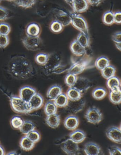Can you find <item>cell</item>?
Wrapping results in <instances>:
<instances>
[{"label": "cell", "instance_id": "1", "mask_svg": "<svg viewBox=\"0 0 121 155\" xmlns=\"http://www.w3.org/2000/svg\"><path fill=\"white\" fill-rule=\"evenodd\" d=\"M8 72L15 78L26 80L33 76L34 69L31 63L25 57L17 56L10 61Z\"/></svg>", "mask_w": 121, "mask_h": 155}, {"label": "cell", "instance_id": "2", "mask_svg": "<svg viewBox=\"0 0 121 155\" xmlns=\"http://www.w3.org/2000/svg\"><path fill=\"white\" fill-rule=\"evenodd\" d=\"M10 101L11 108L15 113L27 114L32 111L28 102L21 98L19 96L11 95Z\"/></svg>", "mask_w": 121, "mask_h": 155}, {"label": "cell", "instance_id": "3", "mask_svg": "<svg viewBox=\"0 0 121 155\" xmlns=\"http://www.w3.org/2000/svg\"><path fill=\"white\" fill-rule=\"evenodd\" d=\"M72 17V26L77 30L87 35H90L88 24L83 17L78 13L72 12L70 14Z\"/></svg>", "mask_w": 121, "mask_h": 155}, {"label": "cell", "instance_id": "4", "mask_svg": "<svg viewBox=\"0 0 121 155\" xmlns=\"http://www.w3.org/2000/svg\"><path fill=\"white\" fill-rule=\"evenodd\" d=\"M90 58H82L80 60L75 61L69 67L68 70V73H72L78 75L81 74L88 68H89L91 63Z\"/></svg>", "mask_w": 121, "mask_h": 155}, {"label": "cell", "instance_id": "5", "mask_svg": "<svg viewBox=\"0 0 121 155\" xmlns=\"http://www.w3.org/2000/svg\"><path fill=\"white\" fill-rule=\"evenodd\" d=\"M85 119L89 123L97 124L102 120L103 116L99 108L96 106H92L88 109L85 114Z\"/></svg>", "mask_w": 121, "mask_h": 155}, {"label": "cell", "instance_id": "6", "mask_svg": "<svg viewBox=\"0 0 121 155\" xmlns=\"http://www.w3.org/2000/svg\"><path fill=\"white\" fill-rule=\"evenodd\" d=\"M22 42L27 50L36 51L40 49L42 41L40 36L34 37L27 35L22 38Z\"/></svg>", "mask_w": 121, "mask_h": 155}, {"label": "cell", "instance_id": "7", "mask_svg": "<svg viewBox=\"0 0 121 155\" xmlns=\"http://www.w3.org/2000/svg\"><path fill=\"white\" fill-rule=\"evenodd\" d=\"M61 149L63 152L68 155H75L80 151V147L78 143L69 139L62 142Z\"/></svg>", "mask_w": 121, "mask_h": 155}, {"label": "cell", "instance_id": "8", "mask_svg": "<svg viewBox=\"0 0 121 155\" xmlns=\"http://www.w3.org/2000/svg\"><path fill=\"white\" fill-rule=\"evenodd\" d=\"M106 134L107 138L113 142L121 144V130L116 126H112L107 129Z\"/></svg>", "mask_w": 121, "mask_h": 155}, {"label": "cell", "instance_id": "9", "mask_svg": "<svg viewBox=\"0 0 121 155\" xmlns=\"http://www.w3.org/2000/svg\"><path fill=\"white\" fill-rule=\"evenodd\" d=\"M85 104L86 102L83 99L81 98L77 101L69 100L65 108L69 113L76 114L81 111L84 109Z\"/></svg>", "mask_w": 121, "mask_h": 155}, {"label": "cell", "instance_id": "10", "mask_svg": "<svg viewBox=\"0 0 121 155\" xmlns=\"http://www.w3.org/2000/svg\"><path fill=\"white\" fill-rule=\"evenodd\" d=\"M92 86V82L87 78L78 77L76 82L73 87L84 94Z\"/></svg>", "mask_w": 121, "mask_h": 155}, {"label": "cell", "instance_id": "11", "mask_svg": "<svg viewBox=\"0 0 121 155\" xmlns=\"http://www.w3.org/2000/svg\"><path fill=\"white\" fill-rule=\"evenodd\" d=\"M84 151L87 155H99L102 154L100 146L95 142H87L84 145Z\"/></svg>", "mask_w": 121, "mask_h": 155}, {"label": "cell", "instance_id": "12", "mask_svg": "<svg viewBox=\"0 0 121 155\" xmlns=\"http://www.w3.org/2000/svg\"><path fill=\"white\" fill-rule=\"evenodd\" d=\"M37 93L36 89L30 86H24L21 88L19 91V96L21 98L27 102L30 100Z\"/></svg>", "mask_w": 121, "mask_h": 155}, {"label": "cell", "instance_id": "13", "mask_svg": "<svg viewBox=\"0 0 121 155\" xmlns=\"http://www.w3.org/2000/svg\"><path fill=\"white\" fill-rule=\"evenodd\" d=\"M44 97L38 93H37L28 102L32 111L41 109L44 105Z\"/></svg>", "mask_w": 121, "mask_h": 155}, {"label": "cell", "instance_id": "14", "mask_svg": "<svg viewBox=\"0 0 121 155\" xmlns=\"http://www.w3.org/2000/svg\"><path fill=\"white\" fill-rule=\"evenodd\" d=\"M61 58L58 54H51L49 61L45 67L48 73L52 74L53 70L59 64H61Z\"/></svg>", "mask_w": 121, "mask_h": 155}, {"label": "cell", "instance_id": "15", "mask_svg": "<svg viewBox=\"0 0 121 155\" xmlns=\"http://www.w3.org/2000/svg\"><path fill=\"white\" fill-rule=\"evenodd\" d=\"M63 124L68 130H75L79 126V118L74 114L69 115L65 119Z\"/></svg>", "mask_w": 121, "mask_h": 155}, {"label": "cell", "instance_id": "16", "mask_svg": "<svg viewBox=\"0 0 121 155\" xmlns=\"http://www.w3.org/2000/svg\"><path fill=\"white\" fill-rule=\"evenodd\" d=\"M71 7L75 13H83L88 10L89 4L87 0H74Z\"/></svg>", "mask_w": 121, "mask_h": 155}, {"label": "cell", "instance_id": "17", "mask_svg": "<svg viewBox=\"0 0 121 155\" xmlns=\"http://www.w3.org/2000/svg\"><path fill=\"white\" fill-rule=\"evenodd\" d=\"M70 50L74 56L82 57L86 54V48H84L79 43L76 39L72 41L70 45Z\"/></svg>", "mask_w": 121, "mask_h": 155}, {"label": "cell", "instance_id": "18", "mask_svg": "<svg viewBox=\"0 0 121 155\" xmlns=\"http://www.w3.org/2000/svg\"><path fill=\"white\" fill-rule=\"evenodd\" d=\"M69 137V138L74 142L80 144L83 142L86 139L87 135L83 130L80 129H76L70 133Z\"/></svg>", "mask_w": 121, "mask_h": 155}, {"label": "cell", "instance_id": "19", "mask_svg": "<svg viewBox=\"0 0 121 155\" xmlns=\"http://www.w3.org/2000/svg\"><path fill=\"white\" fill-rule=\"evenodd\" d=\"M46 123L49 127L52 129L58 128L61 123L60 115L56 113L53 114L47 115L46 118Z\"/></svg>", "mask_w": 121, "mask_h": 155}, {"label": "cell", "instance_id": "20", "mask_svg": "<svg viewBox=\"0 0 121 155\" xmlns=\"http://www.w3.org/2000/svg\"><path fill=\"white\" fill-rule=\"evenodd\" d=\"M62 93V88L58 84H55L48 89L46 96L49 100L54 101Z\"/></svg>", "mask_w": 121, "mask_h": 155}, {"label": "cell", "instance_id": "21", "mask_svg": "<svg viewBox=\"0 0 121 155\" xmlns=\"http://www.w3.org/2000/svg\"><path fill=\"white\" fill-rule=\"evenodd\" d=\"M56 20L61 23L63 27H66L71 24L72 17L70 14L62 11H60L56 15Z\"/></svg>", "mask_w": 121, "mask_h": 155}, {"label": "cell", "instance_id": "22", "mask_svg": "<svg viewBox=\"0 0 121 155\" xmlns=\"http://www.w3.org/2000/svg\"><path fill=\"white\" fill-rule=\"evenodd\" d=\"M121 80L118 77H115L110 78L107 80V85L110 91L118 92L121 90Z\"/></svg>", "mask_w": 121, "mask_h": 155}, {"label": "cell", "instance_id": "23", "mask_svg": "<svg viewBox=\"0 0 121 155\" xmlns=\"http://www.w3.org/2000/svg\"><path fill=\"white\" fill-rule=\"evenodd\" d=\"M66 94L69 100L77 101L82 98L83 94L75 88L72 87L67 90Z\"/></svg>", "mask_w": 121, "mask_h": 155}, {"label": "cell", "instance_id": "24", "mask_svg": "<svg viewBox=\"0 0 121 155\" xmlns=\"http://www.w3.org/2000/svg\"><path fill=\"white\" fill-rule=\"evenodd\" d=\"M20 146L21 149L26 151H30L34 149L35 143L28 139L26 136L21 139L20 142Z\"/></svg>", "mask_w": 121, "mask_h": 155}, {"label": "cell", "instance_id": "25", "mask_svg": "<svg viewBox=\"0 0 121 155\" xmlns=\"http://www.w3.org/2000/svg\"><path fill=\"white\" fill-rule=\"evenodd\" d=\"M41 32V28L36 23H31L27 26L26 28V35L30 36H40Z\"/></svg>", "mask_w": 121, "mask_h": 155}, {"label": "cell", "instance_id": "26", "mask_svg": "<svg viewBox=\"0 0 121 155\" xmlns=\"http://www.w3.org/2000/svg\"><path fill=\"white\" fill-rule=\"evenodd\" d=\"M110 64L109 58L106 56H101L96 59L95 62L96 68L100 71H101L106 67Z\"/></svg>", "mask_w": 121, "mask_h": 155}, {"label": "cell", "instance_id": "27", "mask_svg": "<svg viewBox=\"0 0 121 155\" xmlns=\"http://www.w3.org/2000/svg\"><path fill=\"white\" fill-rule=\"evenodd\" d=\"M76 40L84 48H88L90 46L91 41L90 35L80 32V33H79L77 37Z\"/></svg>", "mask_w": 121, "mask_h": 155}, {"label": "cell", "instance_id": "28", "mask_svg": "<svg viewBox=\"0 0 121 155\" xmlns=\"http://www.w3.org/2000/svg\"><path fill=\"white\" fill-rule=\"evenodd\" d=\"M36 126L34 122L29 120H24L20 130L23 134L27 135L31 131L35 130Z\"/></svg>", "mask_w": 121, "mask_h": 155}, {"label": "cell", "instance_id": "29", "mask_svg": "<svg viewBox=\"0 0 121 155\" xmlns=\"http://www.w3.org/2000/svg\"><path fill=\"white\" fill-rule=\"evenodd\" d=\"M50 55L46 53H40L35 56V61L40 66H45L48 63Z\"/></svg>", "mask_w": 121, "mask_h": 155}, {"label": "cell", "instance_id": "30", "mask_svg": "<svg viewBox=\"0 0 121 155\" xmlns=\"http://www.w3.org/2000/svg\"><path fill=\"white\" fill-rule=\"evenodd\" d=\"M116 68L114 66L109 64V66L106 67L104 69L101 71L102 76L107 80L110 78L115 77L116 73Z\"/></svg>", "mask_w": 121, "mask_h": 155}, {"label": "cell", "instance_id": "31", "mask_svg": "<svg viewBox=\"0 0 121 155\" xmlns=\"http://www.w3.org/2000/svg\"><path fill=\"white\" fill-rule=\"evenodd\" d=\"M107 91L106 89L102 87L95 88L92 92V97L97 100H101L106 97Z\"/></svg>", "mask_w": 121, "mask_h": 155}, {"label": "cell", "instance_id": "32", "mask_svg": "<svg viewBox=\"0 0 121 155\" xmlns=\"http://www.w3.org/2000/svg\"><path fill=\"white\" fill-rule=\"evenodd\" d=\"M57 106L54 103V101L50 100L46 102L44 106V112L47 115L56 114L57 112Z\"/></svg>", "mask_w": 121, "mask_h": 155}, {"label": "cell", "instance_id": "33", "mask_svg": "<svg viewBox=\"0 0 121 155\" xmlns=\"http://www.w3.org/2000/svg\"><path fill=\"white\" fill-rule=\"evenodd\" d=\"M69 101L66 94L62 93L54 100V102L57 107L65 108L67 105Z\"/></svg>", "mask_w": 121, "mask_h": 155}, {"label": "cell", "instance_id": "34", "mask_svg": "<svg viewBox=\"0 0 121 155\" xmlns=\"http://www.w3.org/2000/svg\"><path fill=\"white\" fill-rule=\"evenodd\" d=\"M102 21L105 25L111 26L115 23L114 12L108 11L104 13L102 17Z\"/></svg>", "mask_w": 121, "mask_h": 155}, {"label": "cell", "instance_id": "35", "mask_svg": "<svg viewBox=\"0 0 121 155\" xmlns=\"http://www.w3.org/2000/svg\"><path fill=\"white\" fill-rule=\"evenodd\" d=\"M14 2L18 6L27 9L34 5L36 2V0H15Z\"/></svg>", "mask_w": 121, "mask_h": 155}, {"label": "cell", "instance_id": "36", "mask_svg": "<svg viewBox=\"0 0 121 155\" xmlns=\"http://www.w3.org/2000/svg\"><path fill=\"white\" fill-rule=\"evenodd\" d=\"M109 99L110 102L114 104H119L121 103V90L118 92L110 91Z\"/></svg>", "mask_w": 121, "mask_h": 155}, {"label": "cell", "instance_id": "37", "mask_svg": "<svg viewBox=\"0 0 121 155\" xmlns=\"http://www.w3.org/2000/svg\"><path fill=\"white\" fill-rule=\"evenodd\" d=\"M63 27L62 24L57 20L53 21L50 25V28L52 32L55 33H60L63 31Z\"/></svg>", "mask_w": 121, "mask_h": 155}, {"label": "cell", "instance_id": "38", "mask_svg": "<svg viewBox=\"0 0 121 155\" xmlns=\"http://www.w3.org/2000/svg\"><path fill=\"white\" fill-rule=\"evenodd\" d=\"M78 76L72 73H68L65 78V84L69 87H72L74 86L76 82Z\"/></svg>", "mask_w": 121, "mask_h": 155}, {"label": "cell", "instance_id": "39", "mask_svg": "<svg viewBox=\"0 0 121 155\" xmlns=\"http://www.w3.org/2000/svg\"><path fill=\"white\" fill-rule=\"evenodd\" d=\"M24 120L19 116H16L13 117L11 120V124L13 129L20 130L22 126Z\"/></svg>", "mask_w": 121, "mask_h": 155}, {"label": "cell", "instance_id": "40", "mask_svg": "<svg viewBox=\"0 0 121 155\" xmlns=\"http://www.w3.org/2000/svg\"><path fill=\"white\" fill-rule=\"evenodd\" d=\"M26 136L28 139L35 143L39 142L41 139V135L40 132L35 130L33 131H31Z\"/></svg>", "mask_w": 121, "mask_h": 155}, {"label": "cell", "instance_id": "41", "mask_svg": "<svg viewBox=\"0 0 121 155\" xmlns=\"http://www.w3.org/2000/svg\"><path fill=\"white\" fill-rule=\"evenodd\" d=\"M11 31V27L6 22L0 23V35L8 36Z\"/></svg>", "mask_w": 121, "mask_h": 155}, {"label": "cell", "instance_id": "42", "mask_svg": "<svg viewBox=\"0 0 121 155\" xmlns=\"http://www.w3.org/2000/svg\"><path fill=\"white\" fill-rule=\"evenodd\" d=\"M9 12L8 9L0 6V21H5L9 19Z\"/></svg>", "mask_w": 121, "mask_h": 155}, {"label": "cell", "instance_id": "43", "mask_svg": "<svg viewBox=\"0 0 121 155\" xmlns=\"http://www.w3.org/2000/svg\"><path fill=\"white\" fill-rule=\"evenodd\" d=\"M10 38L8 36L0 35V48H5L9 45Z\"/></svg>", "mask_w": 121, "mask_h": 155}, {"label": "cell", "instance_id": "44", "mask_svg": "<svg viewBox=\"0 0 121 155\" xmlns=\"http://www.w3.org/2000/svg\"><path fill=\"white\" fill-rule=\"evenodd\" d=\"M110 155H121V148L118 146L113 145L108 149Z\"/></svg>", "mask_w": 121, "mask_h": 155}, {"label": "cell", "instance_id": "45", "mask_svg": "<svg viewBox=\"0 0 121 155\" xmlns=\"http://www.w3.org/2000/svg\"><path fill=\"white\" fill-rule=\"evenodd\" d=\"M69 68H67L65 65L62 64H59V66L56 67L54 70H53L52 74H61L63 73L64 72L68 71Z\"/></svg>", "mask_w": 121, "mask_h": 155}, {"label": "cell", "instance_id": "46", "mask_svg": "<svg viewBox=\"0 0 121 155\" xmlns=\"http://www.w3.org/2000/svg\"><path fill=\"white\" fill-rule=\"evenodd\" d=\"M112 39L115 43H121V31L116 32L112 36Z\"/></svg>", "mask_w": 121, "mask_h": 155}, {"label": "cell", "instance_id": "47", "mask_svg": "<svg viewBox=\"0 0 121 155\" xmlns=\"http://www.w3.org/2000/svg\"><path fill=\"white\" fill-rule=\"evenodd\" d=\"M115 23L121 24V11H117L114 12Z\"/></svg>", "mask_w": 121, "mask_h": 155}, {"label": "cell", "instance_id": "48", "mask_svg": "<svg viewBox=\"0 0 121 155\" xmlns=\"http://www.w3.org/2000/svg\"><path fill=\"white\" fill-rule=\"evenodd\" d=\"M87 1L89 5L93 6H97L101 3L103 0H87Z\"/></svg>", "mask_w": 121, "mask_h": 155}, {"label": "cell", "instance_id": "49", "mask_svg": "<svg viewBox=\"0 0 121 155\" xmlns=\"http://www.w3.org/2000/svg\"><path fill=\"white\" fill-rule=\"evenodd\" d=\"M5 150L3 147L0 145V155H5Z\"/></svg>", "mask_w": 121, "mask_h": 155}, {"label": "cell", "instance_id": "50", "mask_svg": "<svg viewBox=\"0 0 121 155\" xmlns=\"http://www.w3.org/2000/svg\"><path fill=\"white\" fill-rule=\"evenodd\" d=\"M115 46L117 49L121 51V43H115Z\"/></svg>", "mask_w": 121, "mask_h": 155}, {"label": "cell", "instance_id": "51", "mask_svg": "<svg viewBox=\"0 0 121 155\" xmlns=\"http://www.w3.org/2000/svg\"><path fill=\"white\" fill-rule=\"evenodd\" d=\"M74 0H65V1L66 2L67 4L70 5V6H72V2H74Z\"/></svg>", "mask_w": 121, "mask_h": 155}, {"label": "cell", "instance_id": "52", "mask_svg": "<svg viewBox=\"0 0 121 155\" xmlns=\"http://www.w3.org/2000/svg\"><path fill=\"white\" fill-rule=\"evenodd\" d=\"M7 155H18L16 151H11V152H10L9 153H7Z\"/></svg>", "mask_w": 121, "mask_h": 155}, {"label": "cell", "instance_id": "53", "mask_svg": "<svg viewBox=\"0 0 121 155\" xmlns=\"http://www.w3.org/2000/svg\"><path fill=\"white\" fill-rule=\"evenodd\" d=\"M7 1H10V2H11V1L14 2V1H15V0H7Z\"/></svg>", "mask_w": 121, "mask_h": 155}, {"label": "cell", "instance_id": "54", "mask_svg": "<svg viewBox=\"0 0 121 155\" xmlns=\"http://www.w3.org/2000/svg\"><path fill=\"white\" fill-rule=\"evenodd\" d=\"M119 128H120V129H121V124H120V125H119Z\"/></svg>", "mask_w": 121, "mask_h": 155}, {"label": "cell", "instance_id": "55", "mask_svg": "<svg viewBox=\"0 0 121 155\" xmlns=\"http://www.w3.org/2000/svg\"><path fill=\"white\" fill-rule=\"evenodd\" d=\"M120 87H121V86H120Z\"/></svg>", "mask_w": 121, "mask_h": 155}, {"label": "cell", "instance_id": "56", "mask_svg": "<svg viewBox=\"0 0 121 155\" xmlns=\"http://www.w3.org/2000/svg\"><path fill=\"white\" fill-rule=\"evenodd\" d=\"M1 0H0V3H1Z\"/></svg>", "mask_w": 121, "mask_h": 155}]
</instances>
